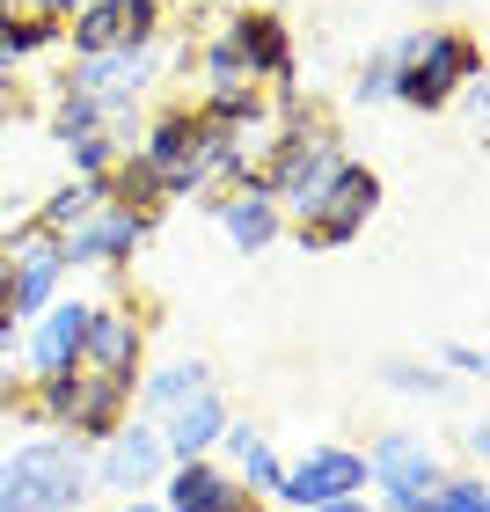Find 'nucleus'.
I'll use <instances>...</instances> for the list:
<instances>
[{
	"instance_id": "obj_1",
	"label": "nucleus",
	"mask_w": 490,
	"mask_h": 512,
	"mask_svg": "<svg viewBox=\"0 0 490 512\" xmlns=\"http://www.w3.org/2000/svg\"><path fill=\"white\" fill-rule=\"evenodd\" d=\"M139 410H147V425L161 432L169 461H198L227 425V403H220V388L198 359H176V366H161V374H147L139 381Z\"/></svg>"
},
{
	"instance_id": "obj_2",
	"label": "nucleus",
	"mask_w": 490,
	"mask_h": 512,
	"mask_svg": "<svg viewBox=\"0 0 490 512\" xmlns=\"http://www.w3.org/2000/svg\"><path fill=\"white\" fill-rule=\"evenodd\" d=\"M139 169L161 183V198H191L213 176H227V118L213 110H169L154 118V132L139 139Z\"/></svg>"
},
{
	"instance_id": "obj_3",
	"label": "nucleus",
	"mask_w": 490,
	"mask_h": 512,
	"mask_svg": "<svg viewBox=\"0 0 490 512\" xmlns=\"http://www.w3.org/2000/svg\"><path fill=\"white\" fill-rule=\"evenodd\" d=\"M88 483L81 439H30L0 461V512H81Z\"/></svg>"
},
{
	"instance_id": "obj_4",
	"label": "nucleus",
	"mask_w": 490,
	"mask_h": 512,
	"mask_svg": "<svg viewBox=\"0 0 490 512\" xmlns=\"http://www.w3.org/2000/svg\"><path fill=\"white\" fill-rule=\"evenodd\" d=\"M337 169H344V147H337L330 118H315V110H286V132H278L271 161L256 169V191H264L271 205H286V213H300V205H308Z\"/></svg>"
},
{
	"instance_id": "obj_5",
	"label": "nucleus",
	"mask_w": 490,
	"mask_h": 512,
	"mask_svg": "<svg viewBox=\"0 0 490 512\" xmlns=\"http://www.w3.org/2000/svg\"><path fill=\"white\" fill-rule=\"evenodd\" d=\"M461 81H476V37L461 30H417L388 59V96L410 110H447Z\"/></svg>"
},
{
	"instance_id": "obj_6",
	"label": "nucleus",
	"mask_w": 490,
	"mask_h": 512,
	"mask_svg": "<svg viewBox=\"0 0 490 512\" xmlns=\"http://www.w3.org/2000/svg\"><path fill=\"white\" fill-rule=\"evenodd\" d=\"M37 410L52 417L66 439H103V432H118V425H125V410H132V381L96 374L88 359H74L66 374H44Z\"/></svg>"
},
{
	"instance_id": "obj_7",
	"label": "nucleus",
	"mask_w": 490,
	"mask_h": 512,
	"mask_svg": "<svg viewBox=\"0 0 490 512\" xmlns=\"http://www.w3.org/2000/svg\"><path fill=\"white\" fill-rule=\"evenodd\" d=\"M373 205H381V176L344 161V169L293 213V227H300V242H308V249H344V242H352L359 227L373 220Z\"/></svg>"
},
{
	"instance_id": "obj_8",
	"label": "nucleus",
	"mask_w": 490,
	"mask_h": 512,
	"mask_svg": "<svg viewBox=\"0 0 490 512\" xmlns=\"http://www.w3.org/2000/svg\"><path fill=\"white\" fill-rule=\"evenodd\" d=\"M366 483L381 491V512H417L439 483V447L425 432H381L366 447Z\"/></svg>"
},
{
	"instance_id": "obj_9",
	"label": "nucleus",
	"mask_w": 490,
	"mask_h": 512,
	"mask_svg": "<svg viewBox=\"0 0 490 512\" xmlns=\"http://www.w3.org/2000/svg\"><path fill=\"white\" fill-rule=\"evenodd\" d=\"M161 8L169 0H88V8L66 22V37H74V52H139V44L161 37Z\"/></svg>"
},
{
	"instance_id": "obj_10",
	"label": "nucleus",
	"mask_w": 490,
	"mask_h": 512,
	"mask_svg": "<svg viewBox=\"0 0 490 512\" xmlns=\"http://www.w3.org/2000/svg\"><path fill=\"white\" fill-rule=\"evenodd\" d=\"M0 256H8V278H15V322H22V315H37L44 300H59V278L74 271V264H66V242H59V235H44L37 220L22 227V235L0 242Z\"/></svg>"
},
{
	"instance_id": "obj_11",
	"label": "nucleus",
	"mask_w": 490,
	"mask_h": 512,
	"mask_svg": "<svg viewBox=\"0 0 490 512\" xmlns=\"http://www.w3.org/2000/svg\"><path fill=\"white\" fill-rule=\"evenodd\" d=\"M359 491H366V454H352V447H308L278 476V498L300 505V512H315L330 498H359Z\"/></svg>"
},
{
	"instance_id": "obj_12",
	"label": "nucleus",
	"mask_w": 490,
	"mask_h": 512,
	"mask_svg": "<svg viewBox=\"0 0 490 512\" xmlns=\"http://www.w3.org/2000/svg\"><path fill=\"white\" fill-rule=\"evenodd\" d=\"M147 227H154V213H132V205L103 198L96 213L66 235V264H125V256H139Z\"/></svg>"
},
{
	"instance_id": "obj_13",
	"label": "nucleus",
	"mask_w": 490,
	"mask_h": 512,
	"mask_svg": "<svg viewBox=\"0 0 490 512\" xmlns=\"http://www.w3.org/2000/svg\"><path fill=\"white\" fill-rule=\"evenodd\" d=\"M103 483V491H147V483L169 476V447H161V432L154 425H118V432H103V454H96V469H88Z\"/></svg>"
},
{
	"instance_id": "obj_14",
	"label": "nucleus",
	"mask_w": 490,
	"mask_h": 512,
	"mask_svg": "<svg viewBox=\"0 0 490 512\" xmlns=\"http://www.w3.org/2000/svg\"><path fill=\"white\" fill-rule=\"evenodd\" d=\"M88 315H96V300H44L37 308V330L22 344V359H30V374H66V366L81 359V337H88Z\"/></svg>"
},
{
	"instance_id": "obj_15",
	"label": "nucleus",
	"mask_w": 490,
	"mask_h": 512,
	"mask_svg": "<svg viewBox=\"0 0 490 512\" xmlns=\"http://www.w3.org/2000/svg\"><path fill=\"white\" fill-rule=\"evenodd\" d=\"M161 512H264L256 505V491H242L235 476H220L213 461H169V498H161Z\"/></svg>"
},
{
	"instance_id": "obj_16",
	"label": "nucleus",
	"mask_w": 490,
	"mask_h": 512,
	"mask_svg": "<svg viewBox=\"0 0 490 512\" xmlns=\"http://www.w3.org/2000/svg\"><path fill=\"white\" fill-rule=\"evenodd\" d=\"M139 352H147V322L132 308H96L88 315V337H81V359L96 374H118V381H139Z\"/></svg>"
},
{
	"instance_id": "obj_17",
	"label": "nucleus",
	"mask_w": 490,
	"mask_h": 512,
	"mask_svg": "<svg viewBox=\"0 0 490 512\" xmlns=\"http://www.w3.org/2000/svg\"><path fill=\"white\" fill-rule=\"evenodd\" d=\"M227 44H235V59H242L264 88H271V81H293V37H286V22H278V15L242 8L235 22H227Z\"/></svg>"
},
{
	"instance_id": "obj_18",
	"label": "nucleus",
	"mask_w": 490,
	"mask_h": 512,
	"mask_svg": "<svg viewBox=\"0 0 490 512\" xmlns=\"http://www.w3.org/2000/svg\"><path fill=\"white\" fill-rule=\"evenodd\" d=\"M213 213H220L235 249H271V235H278V205L256 191V183H235L227 198H213Z\"/></svg>"
},
{
	"instance_id": "obj_19",
	"label": "nucleus",
	"mask_w": 490,
	"mask_h": 512,
	"mask_svg": "<svg viewBox=\"0 0 490 512\" xmlns=\"http://www.w3.org/2000/svg\"><path fill=\"white\" fill-rule=\"evenodd\" d=\"M213 447H227V454H235V469H242V483H249V491H278V476H286V461L271 454V439L256 432V425H235V417H227Z\"/></svg>"
},
{
	"instance_id": "obj_20",
	"label": "nucleus",
	"mask_w": 490,
	"mask_h": 512,
	"mask_svg": "<svg viewBox=\"0 0 490 512\" xmlns=\"http://www.w3.org/2000/svg\"><path fill=\"white\" fill-rule=\"evenodd\" d=\"M103 198H110V191H103V176H74V183H59V191L37 205V227H44V235H59V242H66V235H74V227H81L88 213H96Z\"/></svg>"
},
{
	"instance_id": "obj_21",
	"label": "nucleus",
	"mask_w": 490,
	"mask_h": 512,
	"mask_svg": "<svg viewBox=\"0 0 490 512\" xmlns=\"http://www.w3.org/2000/svg\"><path fill=\"white\" fill-rule=\"evenodd\" d=\"M66 161H74V176H110V161H118V139L103 125H81V132H59Z\"/></svg>"
},
{
	"instance_id": "obj_22",
	"label": "nucleus",
	"mask_w": 490,
	"mask_h": 512,
	"mask_svg": "<svg viewBox=\"0 0 490 512\" xmlns=\"http://www.w3.org/2000/svg\"><path fill=\"white\" fill-rule=\"evenodd\" d=\"M417 512H490V491H483V483L476 476H439L432 483V491H425V505H417Z\"/></svg>"
},
{
	"instance_id": "obj_23",
	"label": "nucleus",
	"mask_w": 490,
	"mask_h": 512,
	"mask_svg": "<svg viewBox=\"0 0 490 512\" xmlns=\"http://www.w3.org/2000/svg\"><path fill=\"white\" fill-rule=\"evenodd\" d=\"M388 388H403V395H439V388H447V374H432V366H403V359H395V366H388Z\"/></svg>"
},
{
	"instance_id": "obj_24",
	"label": "nucleus",
	"mask_w": 490,
	"mask_h": 512,
	"mask_svg": "<svg viewBox=\"0 0 490 512\" xmlns=\"http://www.w3.org/2000/svg\"><path fill=\"white\" fill-rule=\"evenodd\" d=\"M15 15H44V22H66V15H81L88 0H8Z\"/></svg>"
},
{
	"instance_id": "obj_25",
	"label": "nucleus",
	"mask_w": 490,
	"mask_h": 512,
	"mask_svg": "<svg viewBox=\"0 0 490 512\" xmlns=\"http://www.w3.org/2000/svg\"><path fill=\"white\" fill-rule=\"evenodd\" d=\"M352 96H359V103H373V96H388V59H373V66H366Z\"/></svg>"
},
{
	"instance_id": "obj_26",
	"label": "nucleus",
	"mask_w": 490,
	"mask_h": 512,
	"mask_svg": "<svg viewBox=\"0 0 490 512\" xmlns=\"http://www.w3.org/2000/svg\"><path fill=\"white\" fill-rule=\"evenodd\" d=\"M15 388V337H0V395Z\"/></svg>"
},
{
	"instance_id": "obj_27",
	"label": "nucleus",
	"mask_w": 490,
	"mask_h": 512,
	"mask_svg": "<svg viewBox=\"0 0 490 512\" xmlns=\"http://www.w3.org/2000/svg\"><path fill=\"white\" fill-rule=\"evenodd\" d=\"M315 512H381V505H366V491H359V498H330V505H315Z\"/></svg>"
},
{
	"instance_id": "obj_28",
	"label": "nucleus",
	"mask_w": 490,
	"mask_h": 512,
	"mask_svg": "<svg viewBox=\"0 0 490 512\" xmlns=\"http://www.w3.org/2000/svg\"><path fill=\"white\" fill-rule=\"evenodd\" d=\"M125 512H161V505H125Z\"/></svg>"
},
{
	"instance_id": "obj_29",
	"label": "nucleus",
	"mask_w": 490,
	"mask_h": 512,
	"mask_svg": "<svg viewBox=\"0 0 490 512\" xmlns=\"http://www.w3.org/2000/svg\"><path fill=\"white\" fill-rule=\"evenodd\" d=\"M425 8H447V0H425Z\"/></svg>"
}]
</instances>
